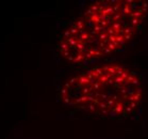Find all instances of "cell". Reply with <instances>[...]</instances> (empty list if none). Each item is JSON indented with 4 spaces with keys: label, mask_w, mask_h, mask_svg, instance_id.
<instances>
[{
    "label": "cell",
    "mask_w": 148,
    "mask_h": 139,
    "mask_svg": "<svg viewBox=\"0 0 148 139\" xmlns=\"http://www.w3.org/2000/svg\"><path fill=\"white\" fill-rule=\"evenodd\" d=\"M65 105L107 118L127 117L143 98L141 78L116 63L97 65L67 79L61 87Z\"/></svg>",
    "instance_id": "obj_2"
},
{
    "label": "cell",
    "mask_w": 148,
    "mask_h": 139,
    "mask_svg": "<svg viewBox=\"0 0 148 139\" xmlns=\"http://www.w3.org/2000/svg\"><path fill=\"white\" fill-rule=\"evenodd\" d=\"M148 12L145 0H100L75 19L59 40L66 61L81 64L116 53L140 30Z\"/></svg>",
    "instance_id": "obj_1"
}]
</instances>
